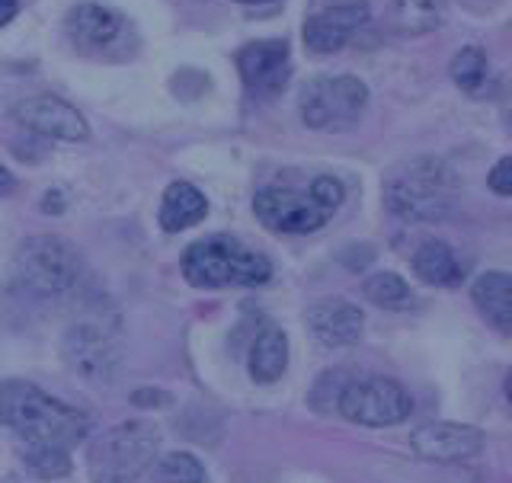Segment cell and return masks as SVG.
<instances>
[{"mask_svg": "<svg viewBox=\"0 0 512 483\" xmlns=\"http://www.w3.org/2000/svg\"><path fill=\"white\" fill-rule=\"evenodd\" d=\"M0 426H10L23 439V448H55V452H71L90 432L87 416L77 407L16 378L0 381Z\"/></svg>", "mask_w": 512, "mask_h": 483, "instance_id": "obj_1", "label": "cell"}, {"mask_svg": "<svg viewBox=\"0 0 512 483\" xmlns=\"http://www.w3.org/2000/svg\"><path fill=\"white\" fill-rule=\"evenodd\" d=\"M458 202V176L439 157H413L384 176V205L400 221L432 224L452 215Z\"/></svg>", "mask_w": 512, "mask_h": 483, "instance_id": "obj_2", "label": "cell"}, {"mask_svg": "<svg viewBox=\"0 0 512 483\" xmlns=\"http://www.w3.org/2000/svg\"><path fill=\"white\" fill-rule=\"evenodd\" d=\"M346 189L330 173H320L308 189L292 186H266L256 192L253 212L263 228L276 234H314L336 215L343 205Z\"/></svg>", "mask_w": 512, "mask_h": 483, "instance_id": "obj_3", "label": "cell"}, {"mask_svg": "<svg viewBox=\"0 0 512 483\" xmlns=\"http://www.w3.org/2000/svg\"><path fill=\"white\" fill-rule=\"evenodd\" d=\"M183 276L196 288H256L269 282L272 266L263 253L250 250L244 240L215 234L196 240L183 253Z\"/></svg>", "mask_w": 512, "mask_h": 483, "instance_id": "obj_4", "label": "cell"}, {"mask_svg": "<svg viewBox=\"0 0 512 483\" xmlns=\"http://www.w3.org/2000/svg\"><path fill=\"white\" fill-rule=\"evenodd\" d=\"M160 452V429L144 420H128L96 436L87 452L93 483H135L154 468Z\"/></svg>", "mask_w": 512, "mask_h": 483, "instance_id": "obj_5", "label": "cell"}, {"mask_svg": "<svg viewBox=\"0 0 512 483\" xmlns=\"http://www.w3.org/2000/svg\"><path fill=\"white\" fill-rule=\"evenodd\" d=\"M80 256L64 237H29L13 256V279L32 298H64L80 285Z\"/></svg>", "mask_w": 512, "mask_h": 483, "instance_id": "obj_6", "label": "cell"}, {"mask_svg": "<svg viewBox=\"0 0 512 483\" xmlns=\"http://www.w3.org/2000/svg\"><path fill=\"white\" fill-rule=\"evenodd\" d=\"M368 106V87L352 74L314 77L301 90V122L314 132H343L352 128Z\"/></svg>", "mask_w": 512, "mask_h": 483, "instance_id": "obj_7", "label": "cell"}, {"mask_svg": "<svg viewBox=\"0 0 512 483\" xmlns=\"http://www.w3.org/2000/svg\"><path fill=\"white\" fill-rule=\"evenodd\" d=\"M336 410H340L349 423L359 426H397L413 413V397L407 388L394 378L365 375L352 378L336 397Z\"/></svg>", "mask_w": 512, "mask_h": 483, "instance_id": "obj_8", "label": "cell"}, {"mask_svg": "<svg viewBox=\"0 0 512 483\" xmlns=\"http://www.w3.org/2000/svg\"><path fill=\"white\" fill-rule=\"evenodd\" d=\"M13 119L26 132H36L42 138L71 141V144L90 138V125L84 119V112H77V106L61 100V96H29V100L13 106Z\"/></svg>", "mask_w": 512, "mask_h": 483, "instance_id": "obj_9", "label": "cell"}, {"mask_svg": "<svg viewBox=\"0 0 512 483\" xmlns=\"http://www.w3.org/2000/svg\"><path fill=\"white\" fill-rule=\"evenodd\" d=\"M237 71L244 87L256 100H272L279 96L292 74V58H288V45L282 39H263L250 42L237 52Z\"/></svg>", "mask_w": 512, "mask_h": 483, "instance_id": "obj_10", "label": "cell"}, {"mask_svg": "<svg viewBox=\"0 0 512 483\" xmlns=\"http://www.w3.org/2000/svg\"><path fill=\"white\" fill-rule=\"evenodd\" d=\"M368 23V0H336L304 23V45L317 55H333Z\"/></svg>", "mask_w": 512, "mask_h": 483, "instance_id": "obj_11", "label": "cell"}, {"mask_svg": "<svg viewBox=\"0 0 512 483\" xmlns=\"http://www.w3.org/2000/svg\"><path fill=\"white\" fill-rule=\"evenodd\" d=\"M64 359L90 381H103L109 378L112 365H116V343H112V333L96 324V320H80L64 336Z\"/></svg>", "mask_w": 512, "mask_h": 483, "instance_id": "obj_12", "label": "cell"}, {"mask_svg": "<svg viewBox=\"0 0 512 483\" xmlns=\"http://www.w3.org/2000/svg\"><path fill=\"white\" fill-rule=\"evenodd\" d=\"M410 445H413V452L426 461L455 464V461H468L480 455L484 432L464 423H426L413 432Z\"/></svg>", "mask_w": 512, "mask_h": 483, "instance_id": "obj_13", "label": "cell"}, {"mask_svg": "<svg viewBox=\"0 0 512 483\" xmlns=\"http://www.w3.org/2000/svg\"><path fill=\"white\" fill-rule=\"evenodd\" d=\"M308 327L317 343H324L327 349H343V346L359 343L365 314L359 304H352L346 298H327V301H317L308 311Z\"/></svg>", "mask_w": 512, "mask_h": 483, "instance_id": "obj_14", "label": "cell"}, {"mask_svg": "<svg viewBox=\"0 0 512 483\" xmlns=\"http://www.w3.org/2000/svg\"><path fill=\"white\" fill-rule=\"evenodd\" d=\"M64 29L80 48H106L119 39L122 16L103 4H74L64 16Z\"/></svg>", "mask_w": 512, "mask_h": 483, "instance_id": "obj_15", "label": "cell"}, {"mask_svg": "<svg viewBox=\"0 0 512 483\" xmlns=\"http://www.w3.org/2000/svg\"><path fill=\"white\" fill-rule=\"evenodd\" d=\"M208 215V199L192 183H170L160 202V228L167 234H180Z\"/></svg>", "mask_w": 512, "mask_h": 483, "instance_id": "obj_16", "label": "cell"}, {"mask_svg": "<svg viewBox=\"0 0 512 483\" xmlns=\"http://www.w3.org/2000/svg\"><path fill=\"white\" fill-rule=\"evenodd\" d=\"M471 298L477 304V311L484 314L496 330H509L512 327V279L509 272H484L477 276V282L471 285Z\"/></svg>", "mask_w": 512, "mask_h": 483, "instance_id": "obj_17", "label": "cell"}, {"mask_svg": "<svg viewBox=\"0 0 512 483\" xmlns=\"http://www.w3.org/2000/svg\"><path fill=\"white\" fill-rule=\"evenodd\" d=\"M439 23L442 16L436 0H391L388 13H384V26L404 39L426 36V32L439 29Z\"/></svg>", "mask_w": 512, "mask_h": 483, "instance_id": "obj_18", "label": "cell"}, {"mask_svg": "<svg viewBox=\"0 0 512 483\" xmlns=\"http://www.w3.org/2000/svg\"><path fill=\"white\" fill-rule=\"evenodd\" d=\"M288 368V336L279 327H266L250 349V378L260 384L279 381Z\"/></svg>", "mask_w": 512, "mask_h": 483, "instance_id": "obj_19", "label": "cell"}, {"mask_svg": "<svg viewBox=\"0 0 512 483\" xmlns=\"http://www.w3.org/2000/svg\"><path fill=\"white\" fill-rule=\"evenodd\" d=\"M413 269L416 276L429 285H458L461 282V263L455 250L442 244V240H426L413 253Z\"/></svg>", "mask_w": 512, "mask_h": 483, "instance_id": "obj_20", "label": "cell"}, {"mask_svg": "<svg viewBox=\"0 0 512 483\" xmlns=\"http://www.w3.org/2000/svg\"><path fill=\"white\" fill-rule=\"evenodd\" d=\"M365 298L378 304L384 311H404L410 308V285L397 276V272H375L372 279H365Z\"/></svg>", "mask_w": 512, "mask_h": 483, "instance_id": "obj_21", "label": "cell"}, {"mask_svg": "<svg viewBox=\"0 0 512 483\" xmlns=\"http://www.w3.org/2000/svg\"><path fill=\"white\" fill-rule=\"evenodd\" d=\"M448 74H452V80L464 93H477L480 84L487 80V55H484V48H477V45L461 48V52L452 58V64H448Z\"/></svg>", "mask_w": 512, "mask_h": 483, "instance_id": "obj_22", "label": "cell"}, {"mask_svg": "<svg viewBox=\"0 0 512 483\" xmlns=\"http://www.w3.org/2000/svg\"><path fill=\"white\" fill-rule=\"evenodd\" d=\"M157 483H205V468L199 458H192L186 452H173L164 455L154 468H151Z\"/></svg>", "mask_w": 512, "mask_h": 483, "instance_id": "obj_23", "label": "cell"}, {"mask_svg": "<svg viewBox=\"0 0 512 483\" xmlns=\"http://www.w3.org/2000/svg\"><path fill=\"white\" fill-rule=\"evenodd\" d=\"M23 464L42 477V480H55L71 474V452H55V448H23Z\"/></svg>", "mask_w": 512, "mask_h": 483, "instance_id": "obj_24", "label": "cell"}, {"mask_svg": "<svg viewBox=\"0 0 512 483\" xmlns=\"http://www.w3.org/2000/svg\"><path fill=\"white\" fill-rule=\"evenodd\" d=\"M487 183H490V189L496 192V196H503V199L512 196V157L496 160V167L490 170Z\"/></svg>", "mask_w": 512, "mask_h": 483, "instance_id": "obj_25", "label": "cell"}, {"mask_svg": "<svg viewBox=\"0 0 512 483\" xmlns=\"http://www.w3.org/2000/svg\"><path fill=\"white\" fill-rule=\"evenodd\" d=\"M20 13V0H0V26H7Z\"/></svg>", "mask_w": 512, "mask_h": 483, "instance_id": "obj_26", "label": "cell"}, {"mask_svg": "<svg viewBox=\"0 0 512 483\" xmlns=\"http://www.w3.org/2000/svg\"><path fill=\"white\" fill-rule=\"evenodd\" d=\"M167 394H160V391H138L135 394V404H164Z\"/></svg>", "mask_w": 512, "mask_h": 483, "instance_id": "obj_27", "label": "cell"}, {"mask_svg": "<svg viewBox=\"0 0 512 483\" xmlns=\"http://www.w3.org/2000/svg\"><path fill=\"white\" fill-rule=\"evenodd\" d=\"M42 208H45V212H55V215H58L61 208H64L61 192H45V205H42Z\"/></svg>", "mask_w": 512, "mask_h": 483, "instance_id": "obj_28", "label": "cell"}, {"mask_svg": "<svg viewBox=\"0 0 512 483\" xmlns=\"http://www.w3.org/2000/svg\"><path fill=\"white\" fill-rule=\"evenodd\" d=\"M16 180H13V173L7 167H0V196H7V192H13Z\"/></svg>", "mask_w": 512, "mask_h": 483, "instance_id": "obj_29", "label": "cell"}, {"mask_svg": "<svg viewBox=\"0 0 512 483\" xmlns=\"http://www.w3.org/2000/svg\"><path fill=\"white\" fill-rule=\"evenodd\" d=\"M237 4H272V0H237Z\"/></svg>", "mask_w": 512, "mask_h": 483, "instance_id": "obj_30", "label": "cell"}]
</instances>
